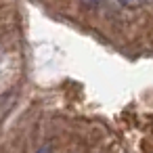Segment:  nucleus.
I'll return each instance as SVG.
<instances>
[{"mask_svg":"<svg viewBox=\"0 0 153 153\" xmlns=\"http://www.w3.org/2000/svg\"><path fill=\"white\" fill-rule=\"evenodd\" d=\"M84 4H90V7H97V4H101V0H82Z\"/></svg>","mask_w":153,"mask_h":153,"instance_id":"1","label":"nucleus"},{"mask_svg":"<svg viewBox=\"0 0 153 153\" xmlns=\"http://www.w3.org/2000/svg\"><path fill=\"white\" fill-rule=\"evenodd\" d=\"M120 2H122V4H126V7H132V4H136V2H138V0H120Z\"/></svg>","mask_w":153,"mask_h":153,"instance_id":"2","label":"nucleus"},{"mask_svg":"<svg viewBox=\"0 0 153 153\" xmlns=\"http://www.w3.org/2000/svg\"><path fill=\"white\" fill-rule=\"evenodd\" d=\"M38 153H51V151H48V149H40Z\"/></svg>","mask_w":153,"mask_h":153,"instance_id":"3","label":"nucleus"},{"mask_svg":"<svg viewBox=\"0 0 153 153\" xmlns=\"http://www.w3.org/2000/svg\"><path fill=\"white\" fill-rule=\"evenodd\" d=\"M143 2H147V0H143Z\"/></svg>","mask_w":153,"mask_h":153,"instance_id":"4","label":"nucleus"}]
</instances>
